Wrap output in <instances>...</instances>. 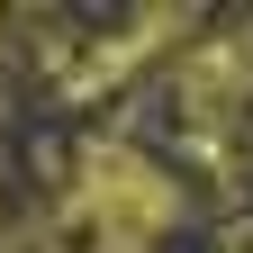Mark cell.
<instances>
[{
  "instance_id": "obj_1",
  "label": "cell",
  "mask_w": 253,
  "mask_h": 253,
  "mask_svg": "<svg viewBox=\"0 0 253 253\" xmlns=\"http://www.w3.org/2000/svg\"><path fill=\"white\" fill-rule=\"evenodd\" d=\"M73 217L100 226V253H145V244L181 217V190L154 172L136 145H90L82 190H73Z\"/></svg>"
},
{
  "instance_id": "obj_2",
  "label": "cell",
  "mask_w": 253,
  "mask_h": 253,
  "mask_svg": "<svg viewBox=\"0 0 253 253\" xmlns=\"http://www.w3.org/2000/svg\"><path fill=\"white\" fill-rule=\"evenodd\" d=\"M253 37H226V45H208L199 63L181 73V109H199V118H217V109H235V100H253Z\"/></svg>"
},
{
  "instance_id": "obj_3",
  "label": "cell",
  "mask_w": 253,
  "mask_h": 253,
  "mask_svg": "<svg viewBox=\"0 0 253 253\" xmlns=\"http://www.w3.org/2000/svg\"><path fill=\"white\" fill-rule=\"evenodd\" d=\"M226 253H253V244H226Z\"/></svg>"
}]
</instances>
